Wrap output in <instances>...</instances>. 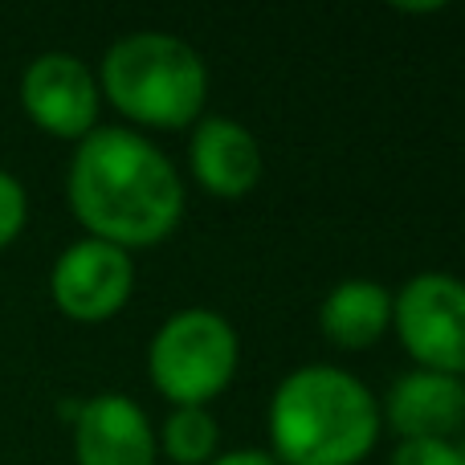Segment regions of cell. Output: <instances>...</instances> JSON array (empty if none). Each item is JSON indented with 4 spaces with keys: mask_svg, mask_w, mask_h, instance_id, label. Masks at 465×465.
Listing matches in <instances>:
<instances>
[{
    "mask_svg": "<svg viewBox=\"0 0 465 465\" xmlns=\"http://www.w3.org/2000/svg\"><path fill=\"white\" fill-rule=\"evenodd\" d=\"M65 196L90 237L119 249L155 245L184 217L180 172L160 147L127 127H94L78 139Z\"/></svg>",
    "mask_w": 465,
    "mask_h": 465,
    "instance_id": "6da1fadb",
    "label": "cell"
},
{
    "mask_svg": "<svg viewBox=\"0 0 465 465\" xmlns=\"http://www.w3.org/2000/svg\"><path fill=\"white\" fill-rule=\"evenodd\" d=\"M380 409L343 368H298L270 401V441L278 465H360L376 450Z\"/></svg>",
    "mask_w": 465,
    "mask_h": 465,
    "instance_id": "7a4b0ae2",
    "label": "cell"
},
{
    "mask_svg": "<svg viewBox=\"0 0 465 465\" xmlns=\"http://www.w3.org/2000/svg\"><path fill=\"white\" fill-rule=\"evenodd\" d=\"M98 90L139 127L176 131L204 111L209 70L201 54L172 33H131L106 49Z\"/></svg>",
    "mask_w": 465,
    "mask_h": 465,
    "instance_id": "3957f363",
    "label": "cell"
},
{
    "mask_svg": "<svg viewBox=\"0 0 465 465\" xmlns=\"http://www.w3.org/2000/svg\"><path fill=\"white\" fill-rule=\"evenodd\" d=\"M237 331L217 311H180L155 331L147 371L176 409H204L237 371Z\"/></svg>",
    "mask_w": 465,
    "mask_h": 465,
    "instance_id": "277c9868",
    "label": "cell"
},
{
    "mask_svg": "<svg viewBox=\"0 0 465 465\" xmlns=\"http://www.w3.org/2000/svg\"><path fill=\"white\" fill-rule=\"evenodd\" d=\"M392 327L425 371H465V282L453 273H417L392 298Z\"/></svg>",
    "mask_w": 465,
    "mask_h": 465,
    "instance_id": "5b68a950",
    "label": "cell"
},
{
    "mask_svg": "<svg viewBox=\"0 0 465 465\" xmlns=\"http://www.w3.org/2000/svg\"><path fill=\"white\" fill-rule=\"evenodd\" d=\"M135 286L131 253L111 241L82 237L49 270V294L54 306L74 322H103L119 314Z\"/></svg>",
    "mask_w": 465,
    "mask_h": 465,
    "instance_id": "8992f818",
    "label": "cell"
},
{
    "mask_svg": "<svg viewBox=\"0 0 465 465\" xmlns=\"http://www.w3.org/2000/svg\"><path fill=\"white\" fill-rule=\"evenodd\" d=\"M21 106L45 135L86 139L98 119V78L74 54H41L21 74Z\"/></svg>",
    "mask_w": 465,
    "mask_h": 465,
    "instance_id": "52a82bcc",
    "label": "cell"
},
{
    "mask_svg": "<svg viewBox=\"0 0 465 465\" xmlns=\"http://www.w3.org/2000/svg\"><path fill=\"white\" fill-rule=\"evenodd\" d=\"M78 465H155V433L131 396L103 392L74 404Z\"/></svg>",
    "mask_w": 465,
    "mask_h": 465,
    "instance_id": "ba28073f",
    "label": "cell"
},
{
    "mask_svg": "<svg viewBox=\"0 0 465 465\" xmlns=\"http://www.w3.org/2000/svg\"><path fill=\"white\" fill-rule=\"evenodd\" d=\"M388 425L401 441H453L465 425V384L441 371H409L388 392Z\"/></svg>",
    "mask_w": 465,
    "mask_h": 465,
    "instance_id": "9c48e42d",
    "label": "cell"
},
{
    "mask_svg": "<svg viewBox=\"0 0 465 465\" xmlns=\"http://www.w3.org/2000/svg\"><path fill=\"white\" fill-rule=\"evenodd\" d=\"M188 163H193V176L201 180L204 193L221 196V201H237V196L253 193L262 180L257 139L237 119H221V114L196 123Z\"/></svg>",
    "mask_w": 465,
    "mask_h": 465,
    "instance_id": "30bf717a",
    "label": "cell"
},
{
    "mask_svg": "<svg viewBox=\"0 0 465 465\" xmlns=\"http://www.w3.org/2000/svg\"><path fill=\"white\" fill-rule=\"evenodd\" d=\"M319 327L343 351H363L392 327V294L380 282L347 278L322 298Z\"/></svg>",
    "mask_w": 465,
    "mask_h": 465,
    "instance_id": "8fae6325",
    "label": "cell"
},
{
    "mask_svg": "<svg viewBox=\"0 0 465 465\" xmlns=\"http://www.w3.org/2000/svg\"><path fill=\"white\" fill-rule=\"evenodd\" d=\"M217 450V420L209 409H172L163 420V453L176 465H209Z\"/></svg>",
    "mask_w": 465,
    "mask_h": 465,
    "instance_id": "7c38bea8",
    "label": "cell"
},
{
    "mask_svg": "<svg viewBox=\"0 0 465 465\" xmlns=\"http://www.w3.org/2000/svg\"><path fill=\"white\" fill-rule=\"evenodd\" d=\"M25 217H29V196H25L21 180L13 172L0 168V249L21 237Z\"/></svg>",
    "mask_w": 465,
    "mask_h": 465,
    "instance_id": "4fadbf2b",
    "label": "cell"
},
{
    "mask_svg": "<svg viewBox=\"0 0 465 465\" xmlns=\"http://www.w3.org/2000/svg\"><path fill=\"white\" fill-rule=\"evenodd\" d=\"M388 465H465V445H458V441H401Z\"/></svg>",
    "mask_w": 465,
    "mask_h": 465,
    "instance_id": "5bb4252c",
    "label": "cell"
},
{
    "mask_svg": "<svg viewBox=\"0 0 465 465\" xmlns=\"http://www.w3.org/2000/svg\"><path fill=\"white\" fill-rule=\"evenodd\" d=\"M209 465H278V461H273V453H262V450H237V453H225V458H217Z\"/></svg>",
    "mask_w": 465,
    "mask_h": 465,
    "instance_id": "9a60e30c",
    "label": "cell"
}]
</instances>
